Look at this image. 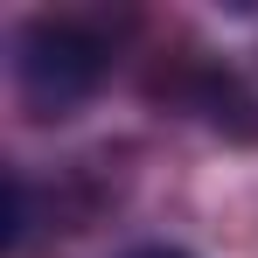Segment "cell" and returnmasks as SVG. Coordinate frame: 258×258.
<instances>
[{"label":"cell","instance_id":"cell-1","mask_svg":"<svg viewBox=\"0 0 258 258\" xmlns=\"http://www.w3.org/2000/svg\"><path fill=\"white\" fill-rule=\"evenodd\" d=\"M105 77V35H91L84 21L35 14L14 35V91L35 119H70Z\"/></svg>","mask_w":258,"mask_h":258},{"label":"cell","instance_id":"cell-2","mask_svg":"<svg viewBox=\"0 0 258 258\" xmlns=\"http://www.w3.org/2000/svg\"><path fill=\"white\" fill-rule=\"evenodd\" d=\"M126 258H188V251H168V244H147V251H126Z\"/></svg>","mask_w":258,"mask_h":258}]
</instances>
